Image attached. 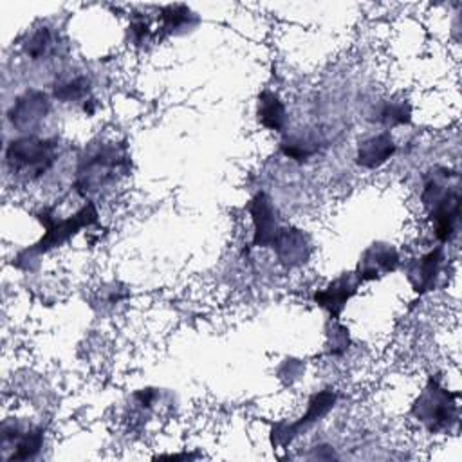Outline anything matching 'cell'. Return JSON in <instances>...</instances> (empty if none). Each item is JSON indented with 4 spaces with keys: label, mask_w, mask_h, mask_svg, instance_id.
<instances>
[{
    "label": "cell",
    "mask_w": 462,
    "mask_h": 462,
    "mask_svg": "<svg viewBox=\"0 0 462 462\" xmlns=\"http://www.w3.org/2000/svg\"><path fill=\"white\" fill-rule=\"evenodd\" d=\"M420 202L428 213L433 235L440 244L451 242L460 226V179L446 166H435L428 171Z\"/></svg>",
    "instance_id": "1"
},
{
    "label": "cell",
    "mask_w": 462,
    "mask_h": 462,
    "mask_svg": "<svg viewBox=\"0 0 462 462\" xmlns=\"http://www.w3.org/2000/svg\"><path fill=\"white\" fill-rule=\"evenodd\" d=\"M130 153L125 144L99 143L79 159L74 186L79 195L96 193L130 171Z\"/></svg>",
    "instance_id": "2"
},
{
    "label": "cell",
    "mask_w": 462,
    "mask_h": 462,
    "mask_svg": "<svg viewBox=\"0 0 462 462\" xmlns=\"http://www.w3.org/2000/svg\"><path fill=\"white\" fill-rule=\"evenodd\" d=\"M458 393L449 392L437 377H430L415 397L410 415L430 433H449L458 422Z\"/></svg>",
    "instance_id": "3"
},
{
    "label": "cell",
    "mask_w": 462,
    "mask_h": 462,
    "mask_svg": "<svg viewBox=\"0 0 462 462\" xmlns=\"http://www.w3.org/2000/svg\"><path fill=\"white\" fill-rule=\"evenodd\" d=\"M60 148L56 139L22 135L11 139L5 148V166L9 173L22 180H38L58 161Z\"/></svg>",
    "instance_id": "4"
},
{
    "label": "cell",
    "mask_w": 462,
    "mask_h": 462,
    "mask_svg": "<svg viewBox=\"0 0 462 462\" xmlns=\"http://www.w3.org/2000/svg\"><path fill=\"white\" fill-rule=\"evenodd\" d=\"M97 208L92 200H87L74 215L67 218H58L51 209H42L38 213V220L42 222L45 233L42 238L23 253L27 254H45L56 247H61L74 235H78L83 227H90L97 222Z\"/></svg>",
    "instance_id": "5"
},
{
    "label": "cell",
    "mask_w": 462,
    "mask_h": 462,
    "mask_svg": "<svg viewBox=\"0 0 462 462\" xmlns=\"http://www.w3.org/2000/svg\"><path fill=\"white\" fill-rule=\"evenodd\" d=\"M337 401V393L330 388L319 390L312 393L307 401V410L298 420H278L271 428V444L274 448H287L292 444L301 433L309 428L318 424L334 406Z\"/></svg>",
    "instance_id": "6"
},
{
    "label": "cell",
    "mask_w": 462,
    "mask_h": 462,
    "mask_svg": "<svg viewBox=\"0 0 462 462\" xmlns=\"http://www.w3.org/2000/svg\"><path fill=\"white\" fill-rule=\"evenodd\" d=\"M0 439L4 460H31L43 446V428L20 420H5Z\"/></svg>",
    "instance_id": "7"
},
{
    "label": "cell",
    "mask_w": 462,
    "mask_h": 462,
    "mask_svg": "<svg viewBox=\"0 0 462 462\" xmlns=\"http://www.w3.org/2000/svg\"><path fill=\"white\" fill-rule=\"evenodd\" d=\"M444 262H446L444 249H442V245H437L417 258L406 260L402 265V273H404L406 280L410 282L411 289L419 296H422V294H428L437 289L440 276H442Z\"/></svg>",
    "instance_id": "8"
},
{
    "label": "cell",
    "mask_w": 462,
    "mask_h": 462,
    "mask_svg": "<svg viewBox=\"0 0 462 462\" xmlns=\"http://www.w3.org/2000/svg\"><path fill=\"white\" fill-rule=\"evenodd\" d=\"M247 211L253 220V247H273L278 233H280V217L278 209L269 199L267 193L258 191L249 202Z\"/></svg>",
    "instance_id": "9"
},
{
    "label": "cell",
    "mask_w": 462,
    "mask_h": 462,
    "mask_svg": "<svg viewBox=\"0 0 462 462\" xmlns=\"http://www.w3.org/2000/svg\"><path fill=\"white\" fill-rule=\"evenodd\" d=\"M401 263V254L393 244L374 242L359 256L356 274L365 282L381 280L383 276L393 273Z\"/></svg>",
    "instance_id": "10"
},
{
    "label": "cell",
    "mask_w": 462,
    "mask_h": 462,
    "mask_svg": "<svg viewBox=\"0 0 462 462\" xmlns=\"http://www.w3.org/2000/svg\"><path fill=\"white\" fill-rule=\"evenodd\" d=\"M363 282L357 278L356 271L341 273L323 289L314 292V301L330 314V319H339L346 303L356 296Z\"/></svg>",
    "instance_id": "11"
},
{
    "label": "cell",
    "mask_w": 462,
    "mask_h": 462,
    "mask_svg": "<svg viewBox=\"0 0 462 462\" xmlns=\"http://www.w3.org/2000/svg\"><path fill=\"white\" fill-rule=\"evenodd\" d=\"M49 110H51V101L47 94L42 90L31 88L14 99V103L7 112V117L18 132H29L47 117Z\"/></svg>",
    "instance_id": "12"
},
{
    "label": "cell",
    "mask_w": 462,
    "mask_h": 462,
    "mask_svg": "<svg viewBox=\"0 0 462 462\" xmlns=\"http://www.w3.org/2000/svg\"><path fill=\"white\" fill-rule=\"evenodd\" d=\"M273 249L278 262L287 269L305 265L312 254V244L307 233L292 226L280 227V233L273 244Z\"/></svg>",
    "instance_id": "13"
},
{
    "label": "cell",
    "mask_w": 462,
    "mask_h": 462,
    "mask_svg": "<svg viewBox=\"0 0 462 462\" xmlns=\"http://www.w3.org/2000/svg\"><path fill=\"white\" fill-rule=\"evenodd\" d=\"M395 150H397V144H395L393 137L390 135V132H381V134L370 135L359 143L357 152H356V162L361 168L375 170V168L383 166L390 157H393Z\"/></svg>",
    "instance_id": "14"
},
{
    "label": "cell",
    "mask_w": 462,
    "mask_h": 462,
    "mask_svg": "<svg viewBox=\"0 0 462 462\" xmlns=\"http://www.w3.org/2000/svg\"><path fill=\"white\" fill-rule=\"evenodd\" d=\"M256 117L258 123L274 132H282L287 123V108L280 96L273 90H262L256 101Z\"/></svg>",
    "instance_id": "15"
},
{
    "label": "cell",
    "mask_w": 462,
    "mask_h": 462,
    "mask_svg": "<svg viewBox=\"0 0 462 462\" xmlns=\"http://www.w3.org/2000/svg\"><path fill=\"white\" fill-rule=\"evenodd\" d=\"M161 31L166 34H180L191 31L199 23V16L186 5H166L159 14Z\"/></svg>",
    "instance_id": "16"
},
{
    "label": "cell",
    "mask_w": 462,
    "mask_h": 462,
    "mask_svg": "<svg viewBox=\"0 0 462 462\" xmlns=\"http://www.w3.org/2000/svg\"><path fill=\"white\" fill-rule=\"evenodd\" d=\"M88 94H90V79L83 74L63 78L52 88V96L61 103H76V101L85 103L87 99H90Z\"/></svg>",
    "instance_id": "17"
},
{
    "label": "cell",
    "mask_w": 462,
    "mask_h": 462,
    "mask_svg": "<svg viewBox=\"0 0 462 462\" xmlns=\"http://www.w3.org/2000/svg\"><path fill=\"white\" fill-rule=\"evenodd\" d=\"M54 36L51 32L49 27H40L34 32H31L27 36V40L23 42V52L31 58V60H43L45 56H49L54 49Z\"/></svg>",
    "instance_id": "18"
},
{
    "label": "cell",
    "mask_w": 462,
    "mask_h": 462,
    "mask_svg": "<svg viewBox=\"0 0 462 462\" xmlns=\"http://www.w3.org/2000/svg\"><path fill=\"white\" fill-rule=\"evenodd\" d=\"M411 119V108L406 101H386L377 116V121L388 128L406 125Z\"/></svg>",
    "instance_id": "19"
},
{
    "label": "cell",
    "mask_w": 462,
    "mask_h": 462,
    "mask_svg": "<svg viewBox=\"0 0 462 462\" xmlns=\"http://www.w3.org/2000/svg\"><path fill=\"white\" fill-rule=\"evenodd\" d=\"M282 153L289 159H294L298 162H305L309 161L312 155L318 153V146L314 143L309 141H301V139H285L282 143Z\"/></svg>",
    "instance_id": "20"
},
{
    "label": "cell",
    "mask_w": 462,
    "mask_h": 462,
    "mask_svg": "<svg viewBox=\"0 0 462 462\" xmlns=\"http://www.w3.org/2000/svg\"><path fill=\"white\" fill-rule=\"evenodd\" d=\"M327 336H328V352L332 356H341V354H345L348 350V345H350L348 328L339 325L337 319H330L328 321Z\"/></svg>",
    "instance_id": "21"
}]
</instances>
